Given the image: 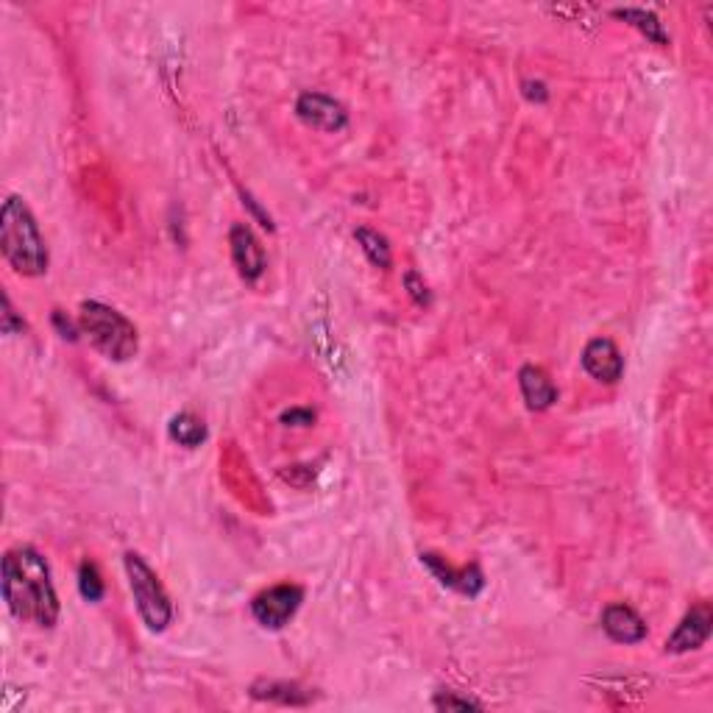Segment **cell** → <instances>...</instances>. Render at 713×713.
Returning <instances> with one entry per match:
<instances>
[{
  "label": "cell",
  "instance_id": "cell-1",
  "mask_svg": "<svg viewBox=\"0 0 713 713\" xmlns=\"http://www.w3.org/2000/svg\"><path fill=\"white\" fill-rule=\"evenodd\" d=\"M3 597L20 622L53 627L59 622V597L51 569L34 546L9 549L3 558Z\"/></svg>",
  "mask_w": 713,
  "mask_h": 713
},
{
  "label": "cell",
  "instance_id": "cell-2",
  "mask_svg": "<svg viewBox=\"0 0 713 713\" xmlns=\"http://www.w3.org/2000/svg\"><path fill=\"white\" fill-rule=\"evenodd\" d=\"M0 248L14 271L42 276L48 271V246L37 221L20 195H9L0 209Z\"/></svg>",
  "mask_w": 713,
  "mask_h": 713
},
{
  "label": "cell",
  "instance_id": "cell-3",
  "mask_svg": "<svg viewBox=\"0 0 713 713\" xmlns=\"http://www.w3.org/2000/svg\"><path fill=\"white\" fill-rule=\"evenodd\" d=\"M78 326L106 360L126 363L137 354V346H140L137 329L115 307H106L101 301H84L81 312H78Z\"/></svg>",
  "mask_w": 713,
  "mask_h": 713
},
{
  "label": "cell",
  "instance_id": "cell-4",
  "mask_svg": "<svg viewBox=\"0 0 713 713\" xmlns=\"http://www.w3.org/2000/svg\"><path fill=\"white\" fill-rule=\"evenodd\" d=\"M123 566L129 574L131 594H134V602H137V610L143 616L145 627L154 630V633H162L173 619V605H170L168 591L162 588L154 569L137 552H126Z\"/></svg>",
  "mask_w": 713,
  "mask_h": 713
},
{
  "label": "cell",
  "instance_id": "cell-5",
  "mask_svg": "<svg viewBox=\"0 0 713 713\" xmlns=\"http://www.w3.org/2000/svg\"><path fill=\"white\" fill-rule=\"evenodd\" d=\"M301 602H304V588L293 583H282L257 594L251 602V613L265 630H282L296 616Z\"/></svg>",
  "mask_w": 713,
  "mask_h": 713
},
{
  "label": "cell",
  "instance_id": "cell-6",
  "mask_svg": "<svg viewBox=\"0 0 713 713\" xmlns=\"http://www.w3.org/2000/svg\"><path fill=\"white\" fill-rule=\"evenodd\" d=\"M296 115L307 126L321 131H340L346 129V123H349L343 104H338L335 98H329L324 92H304L296 101Z\"/></svg>",
  "mask_w": 713,
  "mask_h": 713
},
{
  "label": "cell",
  "instance_id": "cell-7",
  "mask_svg": "<svg viewBox=\"0 0 713 713\" xmlns=\"http://www.w3.org/2000/svg\"><path fill=\"white\" fill-rule=\"evenodd\" d=\"M229 246H232V260L237 265V273L246 282H257L265 273V251L260 240L248 229L246 223H234L229 232Z\"/></svg>",
  "mask_w": 713,
  "mask_h": 713
},
{
  "label": "cell",
  "instance_id": "cell-8",
  "mask_svg": "<svg viewBox=\"0 0 713 713\" xmlns=\"http://www.w3.org/2000/svg\"><path fill=\"white\" fill-rule=\"evenodd\" d=\"M583 365L588 374L594 376L597 382L613 385L619 382L624 374V360L616 343L608 338H594L583 351Z\"/></svg>",
  "mask_w": 713,
  "mask_h": 713
},
{
  "label": "cell",
  "instance_id": "cell-9",
  "mask_svg": "<svg viewBox=\"0 0 713 713\" xmlns=\"http://www.w3.org/2000/svg\"><path fill=\"white\" fill-rule=\"evenodd\" d=\"M711 636V608L708 605H697L686 613V619L677 624L675 636L666 641V652L672 655H683L691 649H700Z\"/></svg>",
  "mask_w": 713,
  "mask_h": 713
},
{
  "label": "cell",
  "instance_id": "cell-10",
  "mask_svg": "<svg viewBox=\"0 0 713 713\" xmlns=\"http://www.w3.org/2000/svg\"><path fill=\"white\" fill-rule=\"evenodd\" d=\"M421 563L441 580V585L454 588V591H460V594H466V597H477L482 588H485V577H482L480 566H468V569L457 571L452 569L446 560L438 558V555H421Z\"/></svg>",
  "mask_w": 713,
  "mask_h": 713
},
{
  "label": "cell",
  "instance_id": "cell-11",
  "mask_svg": "<svg viewBox=\"0 0 713 713\" xmlns=\"http://www.w3.org/2000/svg\"><path fill=\"white\" fill-rule=\"evenodd\" d=\"M602 627L613 641L619 644H638L647 638V624L636 610L627 605H608L602 613Z\"/></svg>",
  "mask_w": 713,
  "mask_h": 713
},
{
  "label": "cell",
  "instance_id": "cell-12",
  "mask_svg": "<svg viewBox=\"0 0 713 713\" xmlns=\"http://www.w3.org/2000/svg\"><path fill=\"white\" fill-rule=\"evenodd\" d=\"M521 382V393H524V402L530 410H546L552 404L558 402V388L552 385V379L535 368V365H524L519 374Z\"/></svg>",
  "mask_w": 713,
  "mask_h": 713
},
{
  "label": "cell",
  "instance_id": "cell-13",
  "mask_svg": "<svg viewBox=\"0 0 713 713\" xmlns=\"http://www.w3.org/2000/svg\"><path fill=\"white\" fill-rule=\"evenodd\" d=\"M251 694L257 700H271V702H282V705H307L310 702V691H304L296 683H276V680H262V683H254Z\"/></svg>",
  "mask_w": 713,
  "mask_h": 713
},
{
  "label": "cell",
  "instance_id": "cell-14",
  "mask_svg": "<svg viewBox=\"0 0 713 713\" xmlns=\"http://www.w3.org/2000/svg\"><path fill=\"white\" fill-rule=\"evenodd\" d=\"M613 17H619L624 23L636 26L647 39H652L655 45H669V37L663 31V23L647 9H613Z\"/></svg>",
  "mask_w": 713,
  "mask_h": 713
},
{
  "label": "cell",
  "instance_id": "cell-15",
  "mask_svg": "<svg viewBox=\"0 0 713 713\" xmlns=\"http://www.w3.org/2000/svg\"><path fill=\"white\" fill-rule=\"evenodd\" d=\"M170 438L179 443V446L195 449V446H201L204 438H207V427H204V421H201L198 415L179 413L173 415V421H170Z\"/></svg>",
  "mask_w": 713,
  "mask_h": 713
},
{
  "label": "cell",
  "instance_id": "cell-16",
  "mask_svg": "<svg viewBox=\"0 0 713 713\" xmlns=\"http://www.w3.org/2000/svg\"><path fill=\"white\" fill-rule=\"evenodd\" d=\"M354 237H357V243L363 246L365 257L371 260V265L382 268V271H388L393 257H390V246L388 240H385V234L374 232V229H368V226H360V229L354 232Z\"/></svg>",
  "mask_w": 713,
  "mask_h": 713
},
{
  "label": "cell",
  "instance_id": "cell-17",
  "mask_svg": "<svg viewBox=\"0 0 713 713\" xmlns=\"http://www.w3.org/2000/svg\"><path fill=\"white\" fill-rule=\"evenodd\" d=\"M78 591H81V597L87 599V602H101L104 599L106 588L104 580H101V571L90 560H84L81 569H78Z\"/></svg>",
  "mask_w": 713,
  "mask_h": 713
},
{
  "label": "cell",
  "instance_id": "cell-18",
  "mask_svg": "<svg viewBox=\"0 0 713 713\" xmlns=\"http://www.w3.org/2000/svg\"><path fill=\"white\" fill-rule=\"evenodd\" d=\"M432 705L438 711H482V702L471 700V697H457L454 691H441Z\"/></svg>",
  "mask_w": 713,
  "mask_h": 713
},
{
  "label": "cell",
  "instance_id": "cell-19",
  "mask_svg": "<svg viewBox=\"0 0 713 713\" xmlns=\"http://www.w3.org/2000/svg\"><path fill=\"white\" fill-rule=\"evenodd\" d=\"M404 285H407V290H410V296H413V301L415 304H424L427 307L429 301V290H427V282L418 276L415 271H407L404 273Z\"/></svg>",
  "mask_w": 713,
  "mask_h": 713
},
{
  "label": "cell",
  "instance_id": "cell-20",
  "mask_svg": "<svg viewBox=\"0 0 713 713\" xmlns=\"http://www.w3.org/2000/svg\"><path fill=\"white\" fill-rule=\"evenodd\" d=\"M0 329H3V335H17V332L26 329L23 318H17V312H14L9 296H3V324H0Z\"/></svg>",
  "mask_w": 713,
  "mask_h": 713
},
{
  "label": "cell",
  "instance_id": "cell-21",
  "mask_svg": "<svg viewBox=\"0 0 713 713\" xmlns=\"http://www.w3.org/2000/svg\"><path fill=\"white\" fill-rule=\"evenodd\" d=\"M282 421H285L287 427L293 424V427H310L312 421H315V413H310V410H290V413L282 415Z\"/></svg>",
  "mask_w": 713,
  "mask_h": 713
},
{
  "label": "cell",
  "instance_id": "cell-22",
  "mask_svg": "<svg viewBox=\"0 0 713 713\" xmlns=\"http://www.w3.org/2000/svg\"><path fill=\"white\" fill-rule=\"evenodd\" d=\"M524 95L532 98V101H546V98H549V92H546L541 81H524Z\"/></svg>",
  "mask_w": 713,
  "mask_h": 713
},
{
  "label": "cell",
  "instance_id": "cell-23",
  "mask_svg": "<svg viewBox=\"0 0 713 713\" xmlns=\"http://www.w3.org/2000/svg\"><path fill=\"white\" fill-rule=\"evenodd\" d=\"M53 324L59 326V332H62V338H65V340H78L73 324H70V321H65V315H62L59 310L53 312Z\"/></svg>",
  "mask_w": 713,
  "mask_h": 713
}]
</instances>
